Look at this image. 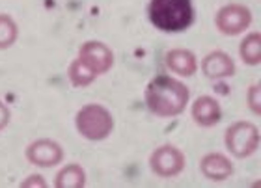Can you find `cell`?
Masks as SVG:
<instances>
[{"instance_id":"6da1fadb","label":"cell","mask_w":261,"mask_h":188,"mask_svg":"<svg viewBox=\"0 0 261 188\" xmlns=\"http://www.w3.org/2000/svg\"><path fill=\"white\" fill-rule=\"evenodd\" d=\"M191 92L183 82L172 76H155L146 88V104L155 116L174 118L187 108Z\"/></svg>"},{"instance_id":"7a4b0ae2","label":"cell","mask_w":261,"mask_h":188,"mask_svg":"<svg viewBox=\"0 0 261 188\" xmlns=\"http://www.w3.org/2000/svg\"><path fill=\"white\" fill-rule=\"evenodd\" d=\"M149 21L166 34L183 32L194 21L192 0H151L147 8Z\"/></svg>"},{"instance_id":"3957f363","label":"cell","mask_w":261,"mask_h":188,"mask_svg":"<svg viewBox=\"0 0 261 188\" xmlns=\"http://www.w3.org/2000/svg\"><path fill=\"white\" fill-rule=\"evenodd\" d=\"M76 130L90 142H101L114 129L112 114L101 104H86L76 112Z\"/></svg>"},{"instance_id":"277c9868","label":"cell","mask_w":261,"mask_h":188,"mask_svg":"<svg viewBox=\"0 0 261 188\" xmlns=\"http://www.w3.org/2000/svg\"><path fill=\"white\" fill-rule=\"evenodd\" d=\"M226 147L239 158L250 156L259 147V130L250 121H237L226 130Z\"/></svg>"},{"instance_id":"5b68a950","label":"cell","mask_w":261,"mask_h":188,"mask_svg":"<svg viewBox=\"0 0 261 188\" xmlns=\"http://www.w3.org/2000/svg\"><path fill=\"white\" fill-rule=\"evenodd\" d=\"M215 22L224 36H239L250 26L252 13L243 4H228L218 10Z\"/></svg>"},{"instance_id":"8992f818","label":"cell","mask_w":261,"mask_h":188,"mask_svg":"<svg viewBox=\"0 0 261 188\" xmlns=\"http://www.w3.org/2000/svg\"><path fill=\"white\" fill-rule=\"evenodd\" d=\"M149 166L159 177H175L185 168V155L175 145H161L153 151Z\"/></svg>"},{"instance_id":"52a82bcc","label":"cell","mask_w":261,"mask_h":188,"mask_svg":"<svg viewBox=\"0 0 261 188\" xmlns=\"http://www.w3.org/2000/svg\"><path fill=\"white\" fill-rule=\"evenodd\" d=\"M79 58L95 73V75H103L112 67L114 64V54L109 47L101 41H86L79 50Z\"/></svg>"},{"instance_id":"ba28073f","label":"cell","mask_w":261,"mask_h":188,"mask_svg":"<svg viewBox=\"0 0 261 188\" xmlns=\"http://www.w3.org/2000/svg\"><path fill=\"white\" fill-rule=\"evenodd\" d=\"M27 158L36 166L50 168L60 164L64 158V149L62 145L55 140H36L27 147Z\"/></svg>"},{"instance_id":"9c48e42d","label":"cell","mask_w":261,"mask_h":188,"mask_svg":"<svg viewBox=\"0 0 261 188\" xmlns=\"http://www.w3.org/2000/svg\"><path fill=\"white\" fill-rule=\"evenodd\" d=\"M201 71L207 78H213V80H220V78H228V76H233L235 73V64L231 56L222 50H215V52H209L201 62Z\"/></svg>"},{"instance_id":"30bf717a","label":"cell","mask_w":261,"mask_h":188,"mask_svg":"<svg viewBox=\"0 0 261 188\" xmlns=\"http://www.w3.org/2000/svg\"><path fill=\"white\" fill-rule=\"evenodd\" d=\"M192 119H194L196 123L200 125V127H213V125H217L222 118V110H220V104L215 97H209V95H203V97H198L192 104Z\"/></svg>"},{"instance_id":"8fae6325","label":"cell","mask_w":261,"mask_h":188,"mask_svg":"<svg viewBox=\"0 0 261 188\" xmlns=\"http://www.w3.org/2000/svg\"><path fill=\"white\" fill-rule=\"evenodd\" d=\"M200 170L209 181H226L233 173V164L222 153H209L201 158Z\"/></svg>"},{"instance_id":"7c38bea8","label":"cell","mask_w":261,"mask_h":188,"mask_svg":"<svg viewBox=\"0 0 261 188\" xmlns=\"http://www.w3.org/2000/svg\"><path fill=\"white\" fill-rule=\"evenodd\" d=\"M166 60V67L172 73L181 76H192L198 71V60L194 52L187 50V48H172L164 56Z\"/></svg>"},{"instance_id":"4fadbf2b","label":"cell","mask_w":261,"mask_h":188,"mask_svg":"<svg viewBox=\"0 0 261 188\" xmlns=\"http://www.w3.org/2000/svg\"><path fill=\"white\" fill-rule=\"evenodd\" d=\"M55 184L56 188H82L86 184V172L79 164H67L58 172Z\"/></svg>"},{"instance_id":"5bb4252c","label":"cell","mask_w":261,"mask_h":188,"mask_svg":"<svg viewBox=\"0 0 261 188\" xmlns=\"http://www.w3.org/2000/svg\"><path fill=\"white\" fill-rule=\"evenodd\" d=\"M241 58L248 65H257L261 62V36L257 32L248 34L241 43Z\"/></svg>"},{"instance_id":"9a60e30c","label":"cell","mask_w":261,"mask_h":188,"mask_svg":"<svg viewBox=\"0 0 261 188\" xmlns=\"http://www.w3.org/2000/svg\"><path fill=\"white\" fill-rule=\"evenodd\" d=\"M67 76H69L71 84L75 88H84V86H88V84H92L97 75H95L81 58H76V60H73V64L69 65Z\"/></svg>"},{"instance_id":"2e32d148","label":"cell","mask_w":261,"mask_h":188,"mask_svg":"<svg viewBox=\"0 0 261 188\" xmlns=\"http://www.w3.org/2000/svg\"><path fill=\"white\" fill-rule=\"evenodd\" d=\"M19 28L17 22L6 13H0V48H10L17 41Z\"/></svg>"},{"instance_id":"e0dca14e","label":"cell","mask_w":261,"mask_h":188,"mask_svg":"<svg viewBox=\"0 0 261 188\" xmlns=\"http://www.w3.org/2000/svg\"><path fill=\"white\" fill-rule=\"evenodd\" d=\"M248 104H250L252 112L254 114H259L261 112V102H259V86L254 84V86L248 90Z\"/></svg>"},{"instance_id":"ac0fdd59","label":"cell","mask_w":261,"mask_h":188,"mask_svg":"<svg viewBox=\"0 0 261 188\" xmlns=\"http://www.w3.org/2000/svg\"><path fill=\"white\" fill-rule=\"evenodd\" d=\"M21 186H24V188H30V186H41V188H45V186H47V183H45V179L41 177V175H30L27 181H22Z\"/></svg>"},{"instance_id":"d6986e66","label":"cell","mask_w":261,"mask_h":188,"mask_svg":"<svg viewBox=\"0 0 261 188\" xmlns=\"http://www.w3.org/2000/svg\"><path fill=\"white\" fill-rule=\"evenodd\" d=\"M10 118H11V114H10V108L6 106L4 102L0 101V130L4 129L6 125L10 123Z\"/></svg>"}]
</instances>
